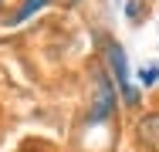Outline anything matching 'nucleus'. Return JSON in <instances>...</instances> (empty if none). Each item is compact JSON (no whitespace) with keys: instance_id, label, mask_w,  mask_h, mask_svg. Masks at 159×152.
<instances>
[{"instance_id":"4","label":"nucleus","mask_w":159,"mask_h":152,"mask_svg":"<svg viewBox=\"0 0 159 152\" xmlns=\"http://www.w3.org/2000/svg\"><path fill=\"white\" fill-rule=\"evenodd\" d=\"M44 3H48V0H24V7H20L17 14H14V24H20V20H27V17H31L34 10H41Z\"/></svg>"},{"instance_id":"3","label":"nucleus","mask_w":159,"mask_h":152,"mask_svg":"<svg viewBox=\"0 0 159 152\" xmlns=\"http://www.w3.org/2000/svg\"><path fill=\"white\" fill-rule=\"evenodd\" d=\"M135 135H139V142H142L149 152H159V112L142 115L139 125H135Z\"/></svg>"},{"instance_id":"6","label":"nucleus","mask_w":159,"mask_h":152,"mask_svg":"<svg viewBox=\"0 0 159 152\" xmlns=\"http://www.w3.org/2000/svg\"><path fill=\"white\" fill-rule=\"evenodd\" d=\"M3 3H7V0H0V7H3Z\"/></svg>"},{"instance_id":"5","label":"nucleus","mask_w":159,"mask_h":152,"mask_svg":"<svg viewBox=\"0 0 159 152\" xmlns=\"http://www.w3.org/2000/svg\"><path fill=\"white\" fill-rule=\"evenodd\" d=\"M139 78H142V85H156V81H159V68H146Z\"/></svg>"},{"instance_id":"2","label":"nucleus","mask_w":159,"mask_h":152,"mask_svg":"<svg viewBox=\"0 0 159 152\" xmlns=\"http://www.w3.org/2000/svg\"><path fill=\"white\" fill-rule=\"evenodd\" d=\"M108 64H112V74H115L119 91L125 95L129 105H135V91H132V81H129V64H125V54H122L119 44H108Z\"/></svg>"},{"instance_id":"1","label":"nucleus","mask_w":159,"mask_h":152,"mask_svg":"<svg viewBox=\"0 0 159 152\" xmlns=\"http://www.w3.org/2000/svg\"><path fill=\"white\" fill-rule=\"evenodd\" d=\"M112 112H115V85L108 81L105 71H95V105H92L88 122H105Z\"/></svg>"}]
</instances>
